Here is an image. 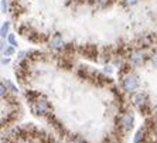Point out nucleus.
<instances>
[{
    "label": "nucleus",
    "mask_w": 157,
    "mask_h": 143,
    "mask_svg": "<svg viewBox=\"0 0 157 143\" xmlns=\"http://www.w3.org/2000/svg\"><path fill=\"white\" fill-rule=\"evenodd\" d=\"M48 103L47 101H36L33 105V112L36 115H44L48 110Z\"/></svg>",
    "instance_id": "1"
},
{
    "label": "nucleus",
    "mask_w": 157,
    "mask_h": 143,
    "mask_svg": "<svg viewBox=\"0 0 157 143\" xmlns=\"http://www.w3.org/2000/svg\"><path fill=\"white\" fill-rule=\"evenodd\" d=\"M123 87L126 91H135L137 88V79L133 75H128V77L123 79Z\"/></svg>",
    "instance_id": "2"
},
{
    "label": "nucleus",
    "mask_w": 157,
    "mask_h": 143,
    "mask_svg": "<svg viewBox=\"0 0 157 143\" xmlns=\"http://www.w3.org/2000/svg\"><path fill=\"white\" fill-rule=\"evenodd\" d=\"M51 47L52 48H59V47H62V44H64V40H62V36L59 33H57V34H54V36L51 37Z\"/></svg>",
    "instance_id": "3"
},
{
    "label": "nucleus",
    "mask_w": 157,
    "mask_h": 143,
    "mask_svg": "<svg viewBox=\"0 0 157 143\" xmlns=\"http://www.w3.org/2000/svg\"><path fill=\"white\" fill-rule=\"evenodd\" d=\"M130 58H132V61H133V63H136V64H142V63H143V52H142V51H139V50H136V51L132 52Z\"/></svg>",
    "instance_id": "4"
},
{
    "label": "nucleus",
    "mask_w": 157,
    "mask_h": 143,
    "mask_svg": "<svg viewBox=\"0 0 157 143\" xmlns=\"http://www.w3.org/2000/svg\"><path fill=\"white\" fill-rule=\"evenodd\" d=\"M132 101H133V103H136V105H143L144 96H143L142 94H136V95L132 96Z\"/></svg>",
    "instance_id": "5"
},
{
    "label": "nucleus",
    "mask_w": 157,
    "mask_h": 143,
    "mask_svg": "<svg viewBox=\"0 0 157 143\" xmlns=\"http://www.w3.org/2000/svg\"><path fill=\"white\" fill-rule=\"evenodd\" d=\"M123 126H124V129H130L132 128V123H133V118L130 116V115H128V116H124V119H123Z\"/></svg>",
    "instance_id": "6"
},
{
    "label": "nucleus",
    "mask_w": 157,
    "mask_h": 143,
    "mask_svg": "<svg viewBox=\"0 0 157 143\" xmlns=\"http://www.w3.org/2000/svg\"><path fill=\"white\" fill-rule=\"evenodd\" d=\"M9 26H10V24H9V21H4L3 23V26H2V37H6V34H7V31H9Z\"/></svg>",
    "instance_id": "7"
},
{
    "label": "nucleus",
    "mask_w": 157,
    "mask_h": 143,
    "mask_svg": "<svg viewBox=\"0 0 157 143\" xmlns=\"http://www.w3.org/2000/svg\"><path fill=\"white\" fill-rule=\"evenodd\" d=\"M7 0H2V11L3 13H7Z\"/></svg>",
    "instance_id": "8"
},
{
    "label": "nucleus",
    "mask_w": 157,
    "mask_h": 143,
    "mask_svg": "<svg viewBox=\"0 0 157 143\" xmlns=\"http://www.w3.org/2000/svg\"><path fill=\"white\" fill-rule=\"evenodd\" d=\"M140 139H143V132L142 130L137 132V135H136V137H135V143H140Z\"/></svg>",
    "instance_id": "9"
},
{
    "label": "nucleus",
    "mask_w": 157,
    "mask_h": 143,
    "mask_svg": "<svg viewBox=\"0 0 157 143\" xmlns=\"http://www.w3.org/2000/svg\"><path fill=\"white\" fill-rule=\"evenodd\" d=\"M9 41H10L13 45H17V43H16V38H14V36H13V34H10V36H9Z\"/></svg>",
    "instance_id": "10"
},
{
    "label": "nucleus",
    "mask_w": 157,
    "mask_h": 143,
    "mask_svg": "<svg viewBox=\"0 0 157 143\" xmlns=\"http://www.w3.org/2000/svg\"><path fill=\"white\" fill-rule=\"evenodd\" d=\"M3 52H4V55H11L13 54V48H6Z\"/></svg>",
    "instance_id": "11"
},
{
    "label": "nucleus",
    "mask_w": 157,
    "mask_h": 143,
    "mask_svg": "<svg viewBox=\"0 0 157 143\" xmlns=\"http://www.w3.org/2000/svg\"><path fill=\"white\" fill-rule=\"evenodd\" d=\"M137 3V0H126V4L128 6H133V4Z\"/></svg>",
    "instance_id": "12"
},
{
    "label": "nucleus",
    "mask_w": 157,
    "mask_h": 143,
    "mask_svg": "<svg viewBox=\"0 0 157 143\" xmlns=\"http://www.w3.org/2000/svg\"><path fill=\"white\" fill-rule=\"evenodd\" d=\"M151 63H153V65H156V67H157V54H156V55H153V58H151Z\"/></svg>",
    "instance_id": "13"
},
{
    "label": "nucleus",
    "mask_w": 157,
    "mask_h": 143,
    "mask_svg": "<svg viewBox=\"0 0 157 143\" xmlns=\"http://www.w3.org/2000/svg\"><path fill=\"white\" fill-rule=\"evenodd\" d=\"M2 96H4V84H2Z\"/></svg>",
    "instance_id": "14"
},
{
    "label": "nucleus",
    "mask_w": 157,
    "mask_h": 143,
    "mask_svg": "<svg viewBox=\"0 0 157 143\" xmlns=\"http://www.w3.org/2000/svg\"><path fill=\"white\" fill-rule=\"evenodd\" d=\"M110 143H116V142H110Z\"/></svg>",
    "instance_id": "15"
}]
</instances>
